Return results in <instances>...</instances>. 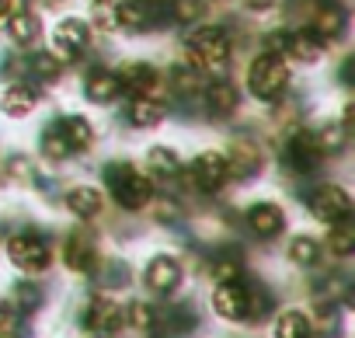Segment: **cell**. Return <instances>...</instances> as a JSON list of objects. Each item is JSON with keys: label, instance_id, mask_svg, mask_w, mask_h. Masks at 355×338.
Instances as JSON below:
<instances>
[{"label": "cell", "instance_id": "6da1fadb", "mask_svg": "<svg viewBox=\"0 0 355 338\" xmlns=\"http://www.w3.org/2000/svg\"><path fill=\"white\" fill-rule=\"evenodd\" d=\"M101 178H105V189L112 192V199L125 213H139L153 199V182L139 171V167H132L129 160H108L101 167Z\"/></svg>", "mask_w": 355, "mask_h": 338}, {"label": "cell", "instance_id": "7a4b0ae2", "mask_svg": "<svg viewBox=\"0 0 355 338\" xmlns=\"http://www.w3.org/2000/svg\"><path fill=\"white\" fill-rule=\"evenodd\" d=\"M185 60L196 74H223L230 63V39L223 28H196L185 39Z\"/></svg>", "mask_w": 355, "mask_h": 338}, {"label": "cell", "instance_id": "3957f363", "mask_svg": "<svg viewBox=\"0 0 355 338\" xmlns=\"http://www.w3.org/2000/svg\"><path fill=\"white\" fill-rule=\"evenodd\" d=\"M4 251H8V262H11L18 272H25V276H42V272H49V265H53V248H49V241H46L42 234H35V230H21V234L8 237Z\"/></svg>", "mask_w": 355, "mask_h": 338}, {"label": "cell", "instance_id": "277c9868", "mask_svg": "<svg viewBox=\"0 0 355 338\" xmlns=\"http://www.w3.org/2000/svg\"><path fill=\"white\" fill-rule=\"evenodd\" d=\"M289 87V67L275 53H261L248 70V91L258 101H279Z\"/></svg>", "mask_w": 355, "mask_h": 338}, {"label": "cell", "instance_id": "5b68a950", "mask_svg": "<svg viewBox=\"0 0 355 338\" xmlns=\"http://www.w3.org/2000/svg\"><path fill=\"white\" fill-rule=\"evenodd\" d=\"M352 196H348V189H341V185H334V182H324V185H317L310 196H306V210H310V217L313 220H320V223H338V220H345V217H352Z\"/></svg>", "mask_w": 355, "mask_h": 338}, {"label": "cell", "instance_id": "8992f818", "mask_svg": "<svg viewBox=\"0 0 355 338\" xmlns=\"http://www.w3.org/2000/svg\"><path fill=\"white\" fill-rule=\"evenodd\" d=\"M84 328L87 331H94V335H115V331H122L125 328V310L119 307V300L115 296H108V293H98V296H91L87 300V307H84Z\"/></svg>", "mask_w": 355, "mask_h": 338}, {"label": "cell", "instance_id": "52a82bcc", "mask_svg": "<svg viewBox=\"0 0 355 338\" xmlns=\"http://www.w3.org/2000/svg\"><path fill=\"white\" fill-rule=\"evenodd\" d=\"M143 282H146L150 293L171 296L178 286L185 282V269H182V262H178L174 255H153L146 262V269H143Z\"/></svg>", "mask_w": 355, "mask_h": 338}, {"label": "cell", "instance_id": "ba28073f", "mask_svg": "<svg viewBox=\"0 0 355 338\" xmlns=\"http://www.w3.org/2000/svg\"><path fill=\"white\" fill-rule=\"evenodd\" d=\"M189 175H192V185L199 192H220L227 182H230V167H227V157L216 153V150H202L192 167H189Z\"/></svg>", "mask_w": 355, "mask_h": 338}, {"label": "cell", "instance_id": "9c48e42d", "mask_svg": "<svg viewBox=\"0 0 355 338\" xmlns=\"http://www.w3.org/2000/svg\"><path fill=\"white\" fill-rule=\"evenodd\" d=\"M91 46V25L80 18H63L53 32V49L60 60H73Z\"/></svg>", "mask_w": 355, "mask_h": 338}, {"label": "cell", "instance_id": "30bf717a", "mask_svg": "<svg viewBox=\"0 0 355 338\" xmlns=\"http://www.w3.org/2000/svg\"><path fill=\"white\" fill-rule=\"evenodd\" d=\"M244 220H248V230H251L254 237H261V241H272V237H279V234L286 230V210H282L279 203H272V199L248 206Z\"/></svg>", "mask_w": 355, "mask_h": 338}, {"label": "cell", "instance_id": "8fae6325", "mask_svg": "<svg viewBox=\"0 0 355 338\" xmlns=\"http://www.w3.org/2000/svg\"><path fill=\"white\" fill-rule=\"evenodd\" d=\"M286 160H289V167H296V171H313V167L324 160L317 133L313 129H296L286 143Z\"/></svg>", "mask_w": 355, "mask_h": 338}, {"label": "cell", "instance_id": "7c38bea8", "mask_svg": "<svg viewBox=\"0 0 355 338\" xmlns=\"http://www.w3.org/2000/svg\"><path fill=\"white\" fill-rule=\"evenodd\" d=\"M213 310L223 321H244V314H248V286H244V279L216 282V289H213Z\"/></svg>", "mask_w": 355, "mask_h": 338}, {"label": "cell", "instance_id": "4fadbf2b", "mask_svg": "<svg viewBox=\"0 0 355 338\" xmlns=\"http://www.w3.org/2000/svg\"><path fill=\"white\" fill-rule=\"evenodd\" d=\"M63 265L73 276H91L98 269V248L87 234H70L63 244Z\"/></svg>", "mask_w": 355, "mask_h": 338}, {"label": "cell", "instance_id": "5bb4252c", "mask_svg": "<svg viewBox=\"0 0 355 338\" xmlns=\"http://www.w3.org/2000/svg\"><path fill=\"white\" fill-rule=\"evenodd\" d=\"M160 18L157 0H122L119 4V28L125 32H150Z\"/></svg>", "mask_w": 355, "mask_h": 338}, {"label": "cell", "instance_id": "9a60e30c", "mask_svg": "<svg viewBox=\"0 0 355 338\" xmlns=\"http://www.w3.org/2000/svg\"><path fill=\"white\" fill-rule=\"evenodd\" d=\"M227 157V167H230V178H254L261 171V150L251 143V140H237L230 146Z\"/></svg>", "mask_w": 355, "mask_h": 338}, {"label": "cell", "instance_id": "2e32d148", "mask_svg": "<svg viewBox=\"0 0 355 338\" xmlns=\"http://www.w3.org/2000/svg\"><path fill=\"white\" fill-rule=\"evenodd\" d=\"M119 81H122V91L129 87L132 94H143V98H157V91H160V70L150 63H129L119 74Z\"/></svg>", "mask_w": 355, "mask_h": 338}, {"label": "cell", "instance_id": "e0dca14e", "mask_svg": "<svg viewBox=\"0 0 355 338\" xmlns=\"http://www.w3.org/2000/svg\"><path fill=\"white\" fill-rule=\"evenodd\" d=\"M63 206H67L73 217H80V220H94V217L101 213V206H105V196H101V189H94V185H73V189H67Z\"/></svg>", "mask_w": 355, "mask_h": 338}, {"label": "cell", "instance_id": "ac0fdd59", "mask_svg": "<svg viewBox=\"0 0 355 338\" xmlns=\"http://www.w3.org/2000/svg\"><path fill=\"white\" fill-rule=\"evenodd\" d=\"M35 105H39V91L32 84H11L0 94V112L8 119H25V115L35 112Z\"/></svg>", "mask_w": 355, "mask_h": 338}, {"label": "cell", "instance_id": "d6986e66", "mask_svg": "<svg viewBox=\"0 0 355 338\" xmlns=\"http://www.w3.org/2000/svg\"><path fill=\"white\" fill-rule=\"evenodd\" d=\"M324 39L310 28V32H286V56H293L296 63H317L324 56Z\"/></svg>", "mask_w": 355, "mask_h": 338}, {"label": "cell", "instance_id": "ffe728a7", "mask_svg": "<svg viewBox=\"0 0 355 338\" xmlns=\"http://www.w3.org/2000/svg\"><path fill=\"white\" fill-rule=\"evenodd\" d=\"M84 94H87V101H94V105H112V101L122 94V81H119V74H112V70H91L87 81H84Z\"/></svg>", "mask_w": 355, "mask_h": 338}, {"label": "cell", "instance_id": "44dd1931", "mask_svg": "<svg viewBox=\"0 0 355 338\" xmlns=\"http://www.w3.org/2000/svg\"><path fill=\"white\" fill-rule=\"evenodd\" d=\"M8 35H11L15 46H32V42H39V35H42L39 15H35V11H25V8H18L15 15H8Z\"/></svg>", "mask_w": 355, "mask_h": 338}, {"label": "cell", "instance_id": "7402d4cb", "mask_svg": "<svg viewBox=\"0 0 355 338\" xmlns=\"http://www.w3.org/2000/svg\"><path fill=\"white\" fill-rule=\"evenodd\" d=\"M206 105H209V112H213L216 119L234 115L237 105H241V91H237V84H230V81H213V84L206 87Z\"/></svg>", "mask_w": 355, "mask_h": 338}, {"label": "cell", "instance_id": "603a6c76", "mask_svg": "<svg viewBox=\"0 0 355 338\" xmlns=\"http://www.w3.org/2000/svg\"><path fill=\"white\" fill-rule=\"evenodd\" d=\"M125 119H129V126H136V129H153V126H160V119H164V105H160L157 98L132 94L129 105H125Z\"/></svg>", "mask_w": 355, "mask_h": 338}, {"label": "cell", "instance_id": "cb8c5ba5", "mask_svg": "<svg viewBox=\"0 0 355 338\" xmlns=\"http://www.w3.org/2000/svg\"><path fill=\"white\" fill-rule=\"evenodd\" d=\"M313 331H317L313 317L306 310H300V307L282 310L275 317V338H313Z\"/></svg>", "mask_w": 355, "mask_h": 338}, {"label": "cell", "instance_id": "d4e9b609", "mask_svg": "<svg viewBox=\"0 0 355 338\" xmlns=\"http://www.w3.org/2000/svg\"><path fill=\"white\" fill-rule=\"evenodd\" d=\"M56 129L63 133V140L70 143V150H91L94 146V126L84 119V115H63L56 122Z\"/></svg>", "mask_w": 355, "mask_h": 338}, {"label": "cell", "instance_id": "484cf974", "mask_svg": "<svg viewBox=\"0 0 355 338\" xmlns=\"http://www.w3.org/2000/svg\"><path fill=\"white\" fill-rule=\"evenodd\" d=\"M320 251H324V244H320L317 237H310V234H300V237H293V241H289V248H286L289 262H293V265H300V269H310V265H317V262H320Z\"/></svg>", "mask_w": 355, "mask_h": 338}, {"label": "cell", "instance_id": "4316f807", "mask_svg": "<svg viewBox=\"0 0 355 338\" xmlns=\"http://www.w3.org/2000/svg\"><path fill=\"white\" fill-rule=\"evenodd\" d=\"M248 286V314L244 321H265L275 310V296L265 282H244Z\"/></svg>", "mask_w": 355, "mask_h": 338}, {"label": "cell", "instance_id": "83f0119b", "mask_svg": "<svg viewBox=\"0 0 355 338\" xmlns=\"http://www.w3.org/2000/svg\"><path fill=\"white\" fill-rule=\"evenodd\" d=\"M345 11L338 8V4H327V8H320L317 11V22H313V32L324 39V42H331V39H341L345 35Z\"/></svg>", "mask_w": 355, "mask_h": 338}, {"label": "cell", "instance_id": "f1b7e54d", "mask_svg": "<svg viewBox=\"0 0 355 338\" xmlns=\"http://www.w3.org/2000/svg\"><path fill=\"white\" fill-rule=\"evenodd\" d=\"M327 251L338 255V258H348L355 251V223L348 217L338 220V223H331V230H327Z\"/></svg>", "mask_w": 355, "mask_h": 338}, {"label": "cell", "instance_id": "f546056e", "mask_svg": "<svg viewBox=\"0 0 355 338\" xmlns=\"http://www.w3.org/2000/svg\"><path fill=\"white\" fill-rule=\"evenodd\" d=\"M146 164H150V171H153V175H160V178H174V175H182V157H178L171 146H150Z\"/></svg>", "mask_w": 355, "mask_h": 338}, {"label": "cell", "instance_id": "4dcf8cb0", "mask_svg": "<svg viewBox=\"0 0 355 338\" xmlns=\"http://www.w3.org/2000/svg\"><path fill=\"white\" fill-rule=\"evenodd\" d=\"M209 11V0H171V18L178 25H196Z\"/></svg>", "mask_w": 355, "mask_h": 338}, {"label": "cell", "instance_id": "1f68e13d", "mask_svg": "<svg viewBox=\"0 0 355 338\" xmlns=\"http://www.w3.org/2000/svg\"><path fill=\"white\" fill-rule=\"evenodd\" d=\"M91 22L101 32H119V0H91Z\"/></svg>", "mask_w": 355, "mask_h": 338}, {"label": "cell", "instance_id": "d6a6232c", "mask_svg": "<svg viewBox=\"0 0 355 338\" xmlns=\"http://www.w3.org/2000/svg\"><path fill=\"white\" fill-rule=\"evenodd\" d=\"M28 70L42 84H53V81H60V56L56 53H35V56H28Z\"/></svg>", "mask_w": 355, "mask_h": 338}, {"label": "cell", "instance_id": "836d02e7", "mask_svg": "<svg viewBox=\"0 0 355 338\" xmlns=\"http://www.w3.org/2000/svg\"><path fill=\"white\" fill-rule=\"evenodd\" d=\"M125 324L136 328V331H150V328L157 324V310H153V303H146V300H132V303L125 307Z\"/></svg>", "mask_w": 355, "mask_h": 338}, {"label": "cell", "instance_id": "e575fe53", "mask_svg": "<svg viewBox=\"0 0 355 338\" xmlns=\"http://www.w3.org/2000/svg\"><path fill=\"white\" fill-rule=\"evenodd\" d=\"M42 153H46L49 160H67L73 150H70V143L63 140V133H60L56 126H49V129L42 133Z\"/></svg>", "mask_w": 355, "mask_h": 338}, {"label": "cell", "instance_id": "d590c367", "mask_svg": "<svg viewBox=\"0 0 355 338\" xmlns=\"http://www.w3.org/2000/svg\"><path fill=\"white\" fill-rule=\"evenodd\" d=\"M317 140H320V150H324V153H338V150L345 146V140H348V129H345V126L327 122V126L317 133Z\"/></svg>", "mask_w": 355, "mask_h": 338}, {"label": "cell", "instance_id": "8d00e7d4", "mask_svg": "<svg viewBox=\"0 0 355 338\" xmlns=\"http://www.w3.org/2000/svg\"><path fill=\"white\" fill-rule=\"evenodd\" d=\"M241 272H244V262H241L237 255H220V258L213 262V279H216V282L241 279Z\"/></svg>", "mask_w": 355, "mask_h": 338}, {"label": "cell", "instance_id": "74e56055", "mask_svg": "<svg viewBox=\"0 0 355 338\" xmlns=\"http://www.w3.org/2000/svg\"><path fill=\"white\" fill-rule=\"evenodd\" d=\"M167 328L178 331V335H192V331H196V314H192L189 307H174V310L167 314Z\"/></svg>", "mask_w": 355, "mask_h": 338}, {"label": "cell", "instance_id": "f35d334b", "mask_svg": "<svg viewBox=\"0 0 355 338\" xmlns=\"http://www.w3.org/2000/svg\"><path fill=\"white\" fill-rule=\"evenodd\" d=\"M18 303H21V310H39L42 307V289L35 282H18Z\"/></svg>", "mask_w": 355, "mask_h": 338}, {"label": "cell", "instance_id": "ab89813d", "mask_svg": "<svg viewBox=\"0 0 355 338\" xmlns=\"http://www.w3.org/2000/svg\"><path fill=\"white\" fill-rule=\"evenodd\" d=\"M171 77H174V87H178V91H196V84H199V74H196L192 67H189V70H185V67H174Z\"/></svg>", "mask_w": 355, "mask_h": 338}, {"label": "cell", "instance_id": "60d3db41", "mask_svg": "<svg viewBox=\"0 0 355 338\" xmlns=\"http://www.w3.org/2000/svg\"><path fill=\"white\" fill-rule=\"evenodd\" d=\"M8 171H11L15 182H28L32 178V160L28 157H11L8 160Z\"/></svg>", "mask_w": 355, "mask_h": 338}, {"label": "cell", "instance_id": "b9f144b4", "mask_svg": "<svg viewBox=\"0 0 355 338\" xmlns=\"http://www.w3.org/2000/svg\"><path fill=\"white\" fill-rule=\"evenodd\" d=\"M15 321H18V307H15L11 300H4V296H0V331H8Z\"/></svg>", "mask_w": 355, "mask_h": 338}, {"label": "cell", "instance_id": "7bdbcfd3", "mask_svg": "<svg viewBox=\"0 0 355 338\" xmlns=\"http://www.w3.org/2000/svg\"><path fill=\"white\" fill-rule=\"evenodd\" d=\"M265 49L275 53V56H282V53H286V32H272V35H265Z\"/></svg>", "mask_w": 355, "mask_h": 338}, {"label": "cell", "instance_id": "ee69618b", "mask_svg": "<svg viewBox=\"0 0 355 338\" xmlns=\"http://www.w3.org/2000/svg\"><path fill=\"white\" fill-rule=\"evenodd\" d=\"M241 4H244L248 11L261 15V11H272V8H275V0H241Z\"/></svg>", "mask_w": 355, "mask_h": 338}, {"label": "cell", "instance_id": "f6af8a7d", "mask_svg": "<svg viewBox=\"0 0 355 338\" xmlns=\"http://www.w3.org/2000/svg\"><path fill=\"white\" fill-rule=\"evenodd\" d=\"M18 11V0H0V22H4L8 15H15Z\"/></svg>", "mask_w": 355, "mask_h": 338}, {"label": "cell", "instance_id": "bcb514c9", "mask_svg": "<svg viewBox=\"0 0 355 338\" xmlns=\"http://www.w3.org/2000/svg\"><path fill=\"white\" fill-rule=\"evenodd\" d=\"M317 8H327V4H338V0H313Z\"/></svg>", "mask_w": 355, "mask_h": 338}, {"label": "cell", "instance_id": "7dc6e473", "mask_svg": "<svg viewBox=\"0 0 355 338\" xmlns=\"http://www.w3.org/2000/svg\"><path fill=\"white\" fill-rule=\"evenodd\" d=\"M0 338H18V335H15V331L8 328V331H0Z\"/></svg>", "mask_w": 355, "mask_h": 338}]
</instances>
